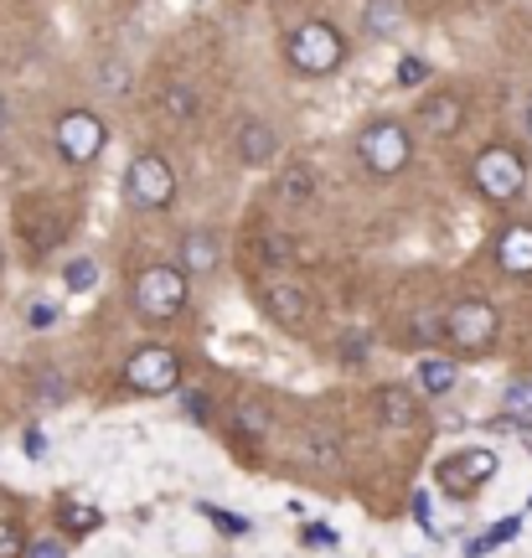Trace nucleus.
I'll return each instance as SVG.
<instances>
[{
    "label": "nucleus",
    "mask_w": 532,
    "mask_h": 558,
    "mask_svg": "<svg viewBox=\"0 0 532 558\" xmlns=\"http://www.w3.org/2000/svg\"><path fill=\"white\" fill-rule=\"evenodd\" d=\"M202 512H207V518H213L217 527H222V533H249V522L233 518V512H217V507H202Z\"/></svg>",
    "instance_id": "nucleus-31"
},
{
    "label": "nucleus",
    "mask_w": 532,
    "mask_h": 558,
    "mask_svg": "<svg viewBox=\"0 0 532 558\" xmlns=\"http://www.w3.org/2000/svg\"><path fill=\"white\" fill-rule=\"evenodd\" d=\"M414 522H419V527H424V533H434V518H430V497H424V492H419V497H414Z\"/></svg>",
    "instance_id": "nucleus-32"
},
{
    "label": "nucleus",
    "mask_w": 532,
    "mask_h": 558,
    "mask_svg": "<svg viewBox=\"0 0 532 558\" xmlns=\"http://www.w3.org/2000/svg\"><path fill=\"white\" fill-rule=\"evenodd\" d=\"M37 399L41 403H68V378L52 373V367H41L37 373Z\"/></svg>",
    "instance_id": "nucleus-22"
},
{
    "label": "nucleus",
    "mask_w": 532,
    "mask_h": 558,
    "mask_svg": "<svg viewBox=\"0 0 532 558\" xmlns=\"http://www.w3.org/2000/svg\"><path fill=\"white\" fill-rule=\"evenodd\" d=\"M424 78H430V68H424L419 58H403V62H398V83H403V88H414V83H424Z\"/></svg>",
    "instance_id": "nucleus-29"
},
{
    "label": "nucleus",
    "mask_w": 532,
    "mask_h": 558,
    "mask_svg": "<svg viewBox=\"0 0 532 558\" xmlns=\"http://www.w3.org/2000/svg\"><path fill=\"white\" fill-rule=\"evenodd\" d=\"M528 140H532V104H528Z\"/></svg>",
    "instance_id": "nucleus-38"
},
{
    "label": "nucleus",
    "mask_w": 532,
    "mask_h": 558,
    "mask_svg": "<svg viewBox=\"0 0 532 558\" xmlns=\"http://www.w3.org/2000/svg\"><path fill=\"white\" fill-rule=\"evenodd\" d=\"M26 558H68V548L58 538H37V543H26Z\"/></svg>",
    "instance_id": "nucleus-30"
},
{
    "label": "nucleus",
    "mask_w": 532,
    "mask_h": 558,
    "mask_svg": "<svg viewBox=\"0 0 532 558\" xmlns=\"http://www.w3.org/2000/svg\"><path fill=\"white\" fill-rule=\"evenodd\" d=\"M471 181L486 202H517L528 192V160L512 145H486L481 156L471 160Z\"/></svg>",
    "instance_id": "nucleus-3"
},
{
    "label": "nucleus",
    "mask_w": 532,
    "mask_h": 558,
    "mask_svg": "<svg viewBox=\"0 0 532 558\" xmlns=\"http://www.w3.org/2000/svg\"><path fill=\"white\" fill-rule=\"evenodd\" d=\"M264 311H269L285 331H300V326L311 320V295L295 290V284H269V290H264Z\"/></svg>",
    "instance_id": "nucleus-10"
},
{
    "label": "nucleus",
    "mask_w": 532,
    "mask_h": 558,
    "mask_svg": "<svg viewBox=\"0 0 532 558\" xmlns=\"http://www.w3.org/2000/svg\"><path fill=\"white\" fill-rule=\"evenodd\" d=\"M496 269L528 279L532 275V222H507L496 239Z\"/></svg>",
    "instance_id": "nucleus-9"
},
{
    "label": "nucleus",
    "mask_w": 532,
    "mask_h": 558,
    "mask_svg": "<svg viewBox=\"0 0 532 558\" xmlns=\"http://www.w3.org/2000/svg\"><path fill=\"white\" fill-rule=\"evenodd\" d=\"M99 507H62V527H68V533H94V527H99Z\"/></svg>",
    "instance_id": "nucleus-23"
},
{
    "label": "nucleus",
    "mask_w": 532,
    "mask_h": 558,
    "mask_svg": "<svg viewBox=\"0 0 532 558\" xmlns=\"http://www.w3.org/2000/svg\"><path fill=\"white\" fill-rule=\"evenodd\" d=\"M501 409H507V429H532V383H512Z\"/></svg>",
    "instance_id": "nucleus-18"
},
{
    "label": "nucleus",
    "mask_w": 532,
    "mask_h": 558,
    "mask_svg": "<svg viewBox=\"0 0 532 558\" xmlns=\"http://www.w3.org/2000/svg\"><path fill=\"white\" fill-rule=\"evenodd\" d=\"M377 414H383V424H394V429H409L419 418V399L409 388H383L377 393Z\"/></svg>",
    "instance_id": "nucleus-16"
},
{
    "label": "nucleus",
    "mask_w": 532,
    "mask_h": 558,
    "mask_svg": "<svg viewBox=\"0 0 532 558\" xmlns=\"http://www.w3.org/2000/svg\"><path fill=\"white\" fill-rule=\"evenodd\" d=\"M26 456H47V439H41V429H32V435H26Z\"/></svg>",
    "instance_id": "nucleus-35"
},
{
    "label": "nucleus",
    "mask_w": 532,
    "mask_h": 558,
    "mask_svg": "<svg viewBox=\"0 0 532 558\" xmlns=\"http://www.w3.org/2000/svg\"><path fill=\"white\" fill-rule=\"evenodd\" d=\"M0 558H26V538H21L11 522H0Z\"/></svg>",
    "instance_id": "nucleus-26"
},
{
    "label": "nucleus",
    "mask_w": 532,
    "mask_h": 558,
    "mask_svg": "<svg viewBox=\"0 0 532 558\" xmlns=\"http://www.w3.org/2000/svg\"><path fill=\"white\" fill-rule=\"evenodd\" d=\"M311 186H316V181H311V166H290V171H285V181H279L285 202H305V197H311Z\"/></svg>",
    "instance_id": "nucleus-20"
},
{
    "label": "nucleus",
    "mask_w": 532,
    "mask_h": 558,
    "mask_svg": "<svg viewBox=\"0 0 532 558\" xmlns=\"http://www.w3.org/2000/svg\"><path fill=\"white\" fill-rule=\"evenodd\" d=\"M217 264H222V243H217V233H186L181 239V269L186 275H217Z\"/></svg>",
    "instance_id": "nucleus-14"
},
{
    "label": "nucleus",
    "mask_w": 532,
    "mask_h": 558,
    "mask_svg": "<svg viewBox=\"0 0 532 558\" xmlns=\"http://www.w3.org/2000/svg\"><path fill=\"white\" fill-rule=\"evenodd\" d=\"M124 383L145 393V399H160V393H171L181 383V357L171 347H140L135 357L124 362Z\"/></svg>",
    "instance_id": "nucleus-8"
},
{
    "label": "nucleus",
    "mask_w": 532,
    "mask_h": 558,
    "mask_svg": "<svg viewBox=\"0 0 532 558\" xmlns=\"http://www.w3.org/2000/svg\"><path fill=\"white\" fill-rule=\"evenodd\" d=\"M52 320H58V305L37 300V305H32V326H52Z\"/></svg>",
    "instance_id": "nucleus-33"
},
{
    "label": "nucleus",
    "mask_w": 532,
    "mask_h": 558,
    "mask_svg": "<svg viewBox=\"0 0 532 558\" xmlns=\"http://www.w3.org/2000/svg\"><path fill=\"white\" fill-rule=\"evenodd\" d=\"M5 130H11V99L0 94V135H5Z\"/></svg>",
    "instance_id": "nucleus-37"
},
{
    "label": "nucleus",
    "mask_w": 532,
    "mask_h": 558,
    "mask_svg": "<svg viewBox=\"0 0 532 558\" xmlns=\"http://www.w3.org/2000/svg\"><path fill=\"white\" fill-rule=\"evenodd\" d=\"M336 352H341V357H347V362H362V357H367V331H347Z\"/></svg>",
    "instance_id": "nucleus-27"
},
{
    "label": "nucleus",
    "mask_w": 532,
    "mask_h": 558,
    "mask_svg": "<svg viewBox=\"0 0 532 558\" xmlns=\"http://www.w3.org/2000/svg\"><path fill=\"white\" fill-rule=\"evenodd\" d=\"M496 331H501V316H496L492 300L466 295L445 311V341H455L460 352H486L496 341Z\"/></svg>",
    "instance_id": "nucleus-6"
},
{
    "label": "nucleus",
    "mask_w": 532,
    "mask_h": 558,
    "mask_svg": "<svg viewBox=\"0 0 532 558\" xmlns=\"http://www.w3.org/2000/svg\"><path fill=\"white\" fill-rule=\"evenodd\" d=\"M398 26H403V5H398V0H367V5H362V32L373 41L398 37Z\"/></svg>",
    "instance_id": "nucleus-15"
},
{
    "label": "nucleus",
    "mask_w": 532,
    "mask_h": 558,
    "mask_svg": "<svg viewBox=\"0 0 532 558\" xmlns=\"http://www.w3.org/2000/svg\"><path fill=\"white\" fill-rule=\"evenodd\" d=\"M496 476V456L492 450H466V456L445 460V486L450 492H471V486H481V481Z\"/></svg>",
    "instance_id": "nucleus-12"
},
{
    "label": "nucleus",
    "mask_w": 532,
    "mask_h": 558,
    "mask_svg": "<svg viewBox=\"0 0 532 558\" xmlns=\"http://www.w3.org/2000/svg\"><path fill=\"white\" fill-rule=\"evenodd\" d=\"M124 202L140 207V213H166L177 202V171H171V160L156 156V150L130 160L124 166Z\"/></svg>",
    "instance_id": "nucleus-4"
},
{
    "label": "nucleus",
    "mask_w": 532,
    "mask_h": 558,
    "mask_svg": "<svg viewBox=\"0 0 532 558\" xmlns=\"http://www.w3.org/2000/svg\"><path fill=\"white\" fill-rule=\"evenodd\" d=\"M238 424H243V429H254V435H264V429H269V409H264V403H238Z\"/></svg>",
    "instance_id": "nucleus-25"
},
{
    "label": "nucleus",
    "mask_w": 532,
    "mask_h": 558,
    "mask_svg": "<svg viewBox=\"0 0 532 558\" xmlns=\"http://www.w3.org/2000/svg\"><path fill=\"white\" fill-rule=\"evenodd\" d=\"M238 156L243 166H275L279 156V135L269 120H243L238 124Z\"/></svg>",
    "instance_id": "nucleus-11"
},
{
    "label": "nucleus",
    "mask_w": 532,
    "mask_h": 558,
    "mask_svg": "<svg viewBox=\"0 0 532 558\" xmlns=\"http://www.w3.org/2000/svg\"><path fill=\"white\" fill-rule=\"evenodd\" d=\"M466 120V104L455 99V94H430V99L419 104V124H424V135H455Z\"/></svg>",
    "instance_id": "nucleus-13"
},
{
    "label": "nucleus",
    "mask_w": 532,
    "mask_h": 558,
    "mask_svg": "<svg viewBox=\"0 0 532 558\" xmlns=\"http://www.w3.org/2000/svg\"><path fill=\"white\" fill-rule=\"evenodd\" d=\"M285 58L305 78H326V73H336L347 62V37L336 32L331 21H300L290 41H285Z\"/></svg>",
    "instance_id": "nucleus-1"
},
{
    "label": "nucleus",
    "mask_w": 532,
    "mask_h": 558,
    "mask_svg": "<svg viewBox=\"0 0 532 558\" xmlns=\"http://www.w3.org/2000/svg\"><path fill=\"white\" fill-rule=\"evenodd\" d=\"M305 538H311V543H326V548H336V533H331V527H305Z\"/></svg>",
    "instance_id": "nucleus-34"
},
{
    "label": "nucleus",
    "mask_w": 532,
    "mask_h": 558,
    "mask_svg": "<svg viewBox=\"0 0 532 558\" xmlns=\"http://www.w3.org/2000/svg\"><path fill=\"white\" fill-rule=\"evenodd\" d=\"M99 83H104V88H109V94H119V88L130 83V73H124V62H114V58L104 62V68H99Z\"/></svg>",
    "instance_id": "nucleus-28"
},
{
    "label": "nucleus",
    "mask_w": 532,
    "mask_h": 558,
    "mask_svg": "<svg viewBox=\"0 0 532 558\" xmlns=\"http://www.w3.org/2000/svg\"><path fill=\"white\" fill-rule=\"evenodd\" d=\"M160 109H166V114H171V120H192V114H197V99H192V88H166V99H160Z\"/></svg>",
    "instance_id": "nucleus-21"
},
{
    "label": "nucleus",
    "mask_w": 532,
    "mask_h": 558,
    "mask_svg": "<svg viewBox=\"0 0 532 558\" xmlns=\"http://www.w3.org/2000/svg\"><path fill=\"white\" fill-rule=\"evenodd\" d=\"M99 284V264L94 259H73L68 264V290H94Z\"/></svg>",
    "instance_id": "nucleus-24"
},
{
    "label": "nucleus",
    "mask_w": 532,
    "mask_h": 558,
    "mask_svg": "<svg viewBox=\"0 0 532 558\" xmlns=\"http://www.w3.org/2000/svg\"><path fill=\"white\" fill-rule=\"evenodd\" d=\"M455 378H460V373H455V362H445V357H419V388H424L430 399H445V393L455 388Z\"/></svg>",
    "instance_id": "nucleus-17"
},
{
    "label": "nucleus",
    "mask_w": 532,
    "mask_h": 558,
    "mask_svg": "<svg viewBox=\"0 0 532 558\" xmlns=\"http://www.w3.org/2000/svg\"><path fill=\"white\" fill-rule=\"evenodd\" d=\"M517 527H522V522H517V518L496 522V527H492V533H486V538L466 543V558H481V554H492V548H501V543H512V538H517Z\"/></svg>",
    "instance_id": "nucleus-19"
},
{
    "label": "nucleus",
    "mask_w": 532,
    "mask_h": 558,
    "mask_svg": "<svg viewBox=\"0 0 532 558\" xmlns=\"http://www.w3.org/2000/svg\"><path fill=\"white\" fill-rule=\"evenodd\" d=\"M181 403H186V414H192V418H207V409H202V399H197V393H186V399H181Z\"/></svg>",
    "instance_id": "nucleus-36"
},
{
    "label": "nucleus",
    "mask_w": 532,
    "mask_h": 558,
    "mask_svg": "<svg viewBox=\"0 0 532 558\" xmlns=\"http://www.w3.org/2000/svg\"><path fill=\"white\" fill-rule=\"evenodd\" d=\"M356 156H362V166H367L373 177L388 181L414 160V140H409V130L398 120H373L362 135H356Z\"/></svg>",
    "instance_id": "nucleus-5"
},
{
    "label": "nucleus",
    "mask_w": 532,
    "mask_h": 558,
    "mask_svg": "<svg viewBox=\"0 0 532 558\" xmlns=\"http://www.w3.org/2000/svg\"><path fill=\"white\" fill-rule=\"evenodd\" d=\"M52 145H58V156L68 166H88V160L104 156V145H109V124L94 114V109H68L52 130Z\"/></svg>",
    "instance_id": "nucleus-7"
},
{
    "label": "nucleus",
    "mask_w": 532,
    "mask_h": 558,
    "mask_svg": "<svg viewBox=\"0 0 532 558\" xmlns=\"http://www.w3.org/2000/svg\"><path fill=\"white\" fill-rule=\"evenodd\" d=\"M186 269L181 264H150V269H140L135 275V311L145 320H171L186 311V300H192V284H186Z\"/></svg>",
    "instance_id": "nucleus-2"
}]
</instances>
